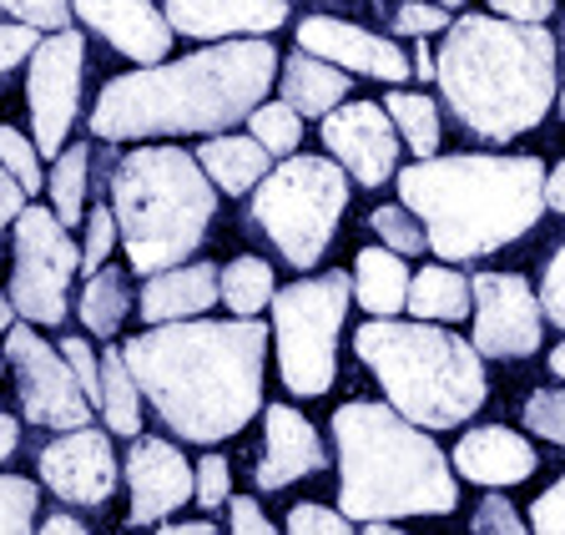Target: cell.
<instances>
[{
  "instance_id": "obj_1",
  "label": "cell",
  "mask_w": 565,
  "mask_h": 535,
  "mask_svg": "<svg viewBox=\"0 0 565 535\" xmlns=\"http://www.w3.org/2000/svg\"><path fill=\"white\" fill-rule=\"evenodd\" d=\"M141 399L177 440L217 445L263 409L268 329L258 319H172L121 344Z\"/></svg>"
},
{
  "instance_id": "obj_2",
  "label": "cell",
  "mask_w": 565,
  "mask_h": 535,
  "mask_svg": "<svg viewBox=\"0 0 565 535\" xmlns=\"http://www.w3.org/2000/svg\"><path fill=\"white\" fill-rule=\"evenodd\" d=\"M273 72L278 51L258 36H227L182 61H152L102 86L92 131L102 142L227 131L268 96Z\"/></svg>"
},
{
  "instance_id": "obj_3",
  "label": "cell",
  "mask_w": 565,
  "mask_h": 535,
  "mask_svg": "<svg viewBox=\"0 0 565 535\" xmlns=\"http://www.w3.org/2000/svg\"><path fill=\"white\" fill-rule=\"evenodd\" d=\"M399 203L424 223V238L439 263H475L525 238L545 213V162L541 157H419L404 167Z\"/></svg>"
},
{
  "instance_id": "obj_4",
  "label": "cell",
  "mask_w": 565,
  "mask_h": 535,
  "mask_svg": "<svg viewBox=\"0 0 565 535\" xmlns=\"http://www.w3.org/2000/svg\"><path fill=\"white\" fill-rule=\"evenodd\" d=\"M439 92L459 127L480 142H515L555 107V36L535 21L459 15L445 25Z\"/></svg>"
},
{
  "instance_id": "obj_5",
  "label": "cell",
  "mask_w": 565,
  "mask_h": 535,
  "mask_svg": "<svg viewBox=\"0 0 565 535\" xmlns=\"http://www.w3.org/2000/svg\"><path fill=\"white\" fill-rule=\"evenodd\" d=\"M333 445H339V511L353 525L449 515L459 505L445 450L394 405H369V399L343 405L333 415Z\"/></svg>"
},
{
  "instance_id": "obj_6",
  "label": "cell",
  "mask_w": 565,
  "mask_h": 535,
  "mask_svg": "<svg viewBox=\"0 0 565 535\" xmlns=\"http://www.w3.org/2000/svg\"><path fill=\"white\" fill-rule=\"evenodd\" d=\"M217 192L202 162L182 147H137L111 172V217L137 274L188 263L207 238Z\"/></svg>"
},
{
  "instance_id": "obj_7",
  "label": "cell",
  "mask_w": 565,
  "mask_h": 535,
  "mask_svg": "<svg viewBox=\"0 0 565 535\" xmlns=\"http://www.w3.org/2000/svg\"><path fill=\"white\" fill-rule=\"evenodd\" d=\"M353 349L384 384L388 405L424 429L465 425L490 394L480 349L449 329H435L429 319L394 323L374 313L353 333Z\"/></svg>"
},
{
  "instance_id": "obj_8",
  "label": "cell",
  "mask_w": 565,
  "mask_h": 535,
  "mask_svg": "<svg viewBox=\"0 0 565 535\" xmlns=\"http://www.w3.org/2000/svg\"><path fill=\"white\" fill-rule=\"evenodd\" d=\"M349 207V172L333 157H294L268 167L253 188V223L294 268H313L329 253L339 217Z\"/></svg>"
},
{
  "instance_id": "obj_9",
  "label": "cell",
  "mask_w": 565,
  "mask_h": 535,
  "mask_svg": "<svg viewBox=\"0 0 565 535\" xmlns=\"http://www.w3.org/2000/svg\"><path fill=\"white\" fill-rule=\"evenodd\" d=\"M353 303V278L349 274H323L303 278V283L273 288V339H278V370L282 384L298 399H318L333 389L339 374V333Z\"/></svg>"
},
{
  "instance_id": "obj_10",
  "label": "cell",
  "mask_w": 565,
  "mask_h": 535,
  "mask_svg": "<svg viewBox=\"0 0 565 535\" xmlns=\"http://www.w3.org/2000/svg\"><path fill=\"white\" fill-rule=\"evenodd\" d=\"M15 274H11V303L31 323L51 329L66 319V288L82 268V248L71 243L66 223L51 207H21L15 217Z\"/></svg>"
},
{
  "instance_id": "obj_11",
  "label": "cell",
  "mask_w": 565,
  "mask_h": 535,
  "mask_svg": "<svg viewBox=\"0 0 565 535\" xmlns=\"http://www.w3.org/2000/svg\"><path fill=\"white\" fill-rule=\"evenodd\" d=\"M6 364H11V374H15L21 409L31 425H46V429L92 425L96 405L86 399L82 379L71 374L61 349L41 344V333H35L31 323H11V329H6Z\"/></svg>"
},
{
  "instance_id": "obj_12",
  "label": "cell",
  "mask_w": 565,
  "mask_h": 535,
  "mask_svg": "<svg viewBox=\"0 0 565 535\" xmlns=\"http://www.w3.org/2000/svg\"><path fill=\"white\" fill-rule=\"evenodd\" d=\"M82 72H86V41L82 31H51L41 46L31 51V131H35V152L41 157H61L76 107H82Z\"/></svg>"
},
{
  "instance_id": "obj_13",
  "label": "cell",
  "mask_w": 565,
  "mask_h": 535,
  "mask_svg": "<svg viewBox=\"0 0 565 535\" xmlns=\"http://www.w3.org/2000/svg\"><path fill=\"white\" fill-rule=\"evenodd\" d=\"M475 339L484 359H530L541 349V293L520 274H475Z\"/></svg>"
},
{
  "instance_id": "obj_14",
  "label": "cell",
  "mask_w": 565,
  "mask_h": 535,
  "mask_svg": "<svg viewBox=\"0 0 565 535\" xmlns=\"http://www.w3.org/2000/svg\"><path fill=\"white\" fill-rule=\"evenodd\" d=\"M329 157L349 172V182L384 188L399 172V127L374 101H339L333 111L318 117Z\"/></svg>"
},
{
  "instance_id": "obj_15",
  "label": "cell",
  "mask_w": 565,
  "mask_h": 535,
  "mask_svg": "<svg viewBox=\"0 0 565 535\" xmlns=\"http://www.w3.org/2000/svg\"><path fill=\"white\" fill-rule=\"evenodd\" d=\"M41 480L56 490L66 505H106L117 490V454L106 429H61V440L41 450Z\"/></svg>"
},
{
  "instance_id": "obj_16",
  "label": "cell",
  "mask_w": 565,
  "mask_h": 535,
  "mask_svg": "<svg viewBox=\"0 0 565 535\" xmlns=\"http://www.w3.org/2000/svg\"><path fill=\"white\" fill-rule=\"evenodd\" d=\"M131 525H162L192 500V460L167 440H137L127 454Z\"/></svg>"
},
{
  "instance_id": "obj_17",
  "label": "cell",
  "mask_w": 565,
  "mask_h": 535,
  "mask_svg": "<svg viewBox=\"0 0 565 535\" xmlns=\"http://www.w3.org/2000/svg\"><path fill=\"white\" fill-rule=\"evenodd\" d=\"M298 46L333 61V66H343V72L374 76V82L399 86L404 76H414V66L404 61V51L394 46V41L374 36V31H364V25H353V21H333V15H308V21H298Z\"/></svg>"
},
{
  "instance_id": "obj_18",
  "label": "cell",
  "mask_w": 565,
  "mask_h": 535,
  "mask_svg": "<svg viewBox=\"0 0 565 535\" xmlns=\"http://www.w3.org/2000/svg\"><path fill=\"white\" fill-rule=\"evenodd\" d=\"M71 15L82 25H92L102 41L121 51V56L152 66V61H167L172 51V21L157 11L152 0H71Z\"/></svg>"
},
{
  "instance_id": "obj_19",
  "label": "cell",
  "mask_w": 565,
  "mask_h": 535,
  "mask_svg": "<svg viewBox=\"0 0 565 535\" xmlns=\"http://www.w3.org/2000/svg\"><path fill=\"white\" fill-rule=\"evenodd\" d=\"M167 21L192 41L268 36L288 21V0H167Z\"/></svg>"
},
{
  "instance_id": "obj_20",
  "label": "cell",
  "mask_w": 565,
  "mask_h": 535,
  "mask_svg": "<svg viewBox=\"0 0 565 535\" xmlns=\"http://www.w3.org/2000/svg\"><path fill=\"white\" fill-rule=\"evenodd\" d=\"M268 440H263V460H258V485L263 490H282L294 480L323 470V440L298 409L288 405H268L263 409Z\"/></svg>"
},
{
  "instance_id": "obj_21",
  "label": "cell",
  "mask_w": 565,
  "mask_h": 535,
  "mask_svg": "<svg viewBox=\"0 0 565 535\" xmlns=\"http://www.w3.org/2000/svg\"><path fill=\"white\" fill-rule=\"evenodd\" d=\"M449 464H455L465 480H475V485L500 490V485L530 480L541 460H535V450L525 445V435H515V429H505V425H484V429H470V435L455 445Z\"/></svg>"
},
{
  "instance_id": "obj_22",
  "label": "cell",
  "mask_w": 565,
  "mask_h": 535,
  "mask_svg": "<svg viewBox=\"0 0 565 535\" xmlns=\"http://www.w3.org/2000/svg\"><path fill=\"white\" fill-rule=\"evenodd\" d=\"M217 298V268L212 263H172L162 274H147L141 288V319L147 323H172V319H198Z\"/></svg>"
},
{
  "instance_id": "obj_23",
  "label": "cell",
  "mask_w": 565,
  "mask_h": 535,
  "mask_svg": "<svg viewBox=\"0 0 565 535\" xmlns=\"http://www.w3.org/2000/svg\"><path fill=\"white\" fill-rule=\"evenodd\" d=\"M282 101L298 117H323L339 101H349V72L298 46L294 56H282Z\"/></svg>"
},
{
  "instance_id": "obj_24",
  "label": "cell",
  "mask_w": 565,
  "mask_h": 535,
  "mask_svg": "<svg viewBox=\"0 0 565 535\" xmlns=\"http://www.w3.org/2000/svg\"><path fill=\"white\" fill-rule=\"evenodd\" d=\"M198 162H202V172L212 178V188L243 197V192H253L263 178H268L273 152L253 137V131H247V137H227V131H217L212 142L198 147Z\"/></svg>"
},
{
  "instance_id": "obj_25",
  "label": "cell",
  "mask_w": 565,
  "mask_h": 535,
  "mask_svg": "<svg viewBox=\"0 0 565 535\" xmlns=\"http://www.w3.org/2000/svg\"><path fill=\"white\" fill-rule=\"evenodd\" d=\"M353 298L379 319H394L409 298V263L394 248H364L353 258Z\"/></svg>"
},
{
  "instance_id": "obj_26",
  "label": "cell",
  "mask_w": 565,
  "mask_h": 535,
  "mask_svg": "<svg viewBox=\"0 0 565 535\" xmlns=\"http://www.w3.org/2000/svg\"><path fill=\"white\" fill-rule=\"evenodd\" d=\"M404 309L414 319H429V323H455L475 309V293H470V278L455 274V268H424V274H409V298Z\"/></svg>"
},
{
  "instance_id": "obj_27",
  "label": "cell",
  "mask_w": 565,
  "mask_h": 535,
  "mask_svg": "<svg viewBox=\"0 0 565 535\" xmlns=\"http://www.w3.org/2000/svg\"><path fill=\"white\" fill-rule=\"evenodd\" d=\"M96 415L106 419L111 435H141V384L131 379V364L121 349H106L102 354V399H96Z\"/></svg>"
},
{
  "instance_id": "obj_28",
  "label": "cell",
  "mask_w": 565,
  "mask_h": 535,
  "mask_svg": "<svg viewBox=\"0 0 565 535\" xmlns=\"http://www.w3.org/2000/svg\"><path fill=\"white\" fill-rule=\"evenodd\" d=\"M127 313H131V288H127V274H121V268H96V274H86L82 323L96 333V339H111Z\"/></svg>"
},
{
  "instance_id": "obj_29",
  "label": "cell",
  "mask_w": 565,
  "mask_h": 535,
  "mask_svg": "<svg viewBox=\"0 0 565 535\" xmlns=\"http://www.w3.org/2000/svg\"><path fill=\"white\" fill-rule=\"evenodd\" d=\"M273 288H278V278H273V268L263 258H233L217 274V298H223L237 319H258L273 303Z\"/></svg>"
},
{
  "instance_id": "obj_30",
  "label": "cell",
  "mask_w": 565,
  "mask_h": 535,
  "mask_svg": "<svg viewBox=\"0 0 565 535\" xmlns=\"http://www.w3.org/2000/svg\"><path fill=\"white\" fill-rule=\"evenodd\" d=\"M388 101V117H394V127H399V137L409 142L414 157H435L439 152V101L424 92H394L384 96Z\"/></svg>"
},
{
  "instance_id": "obj_31",
  "label": "cell",
  "mask_w": 565,
  "mask_h": 535,
  "mask_svg": "<svg viewBox=\"0 0 565 535\" xmlns=\"http://www.w3.org/2000/svg\"><path fill=\"white\" fill-rule=\"evenodd\" d=\"M86 172H92V152L82 147H66L51 167V213L61 217L66 227H82L86 213Z\"/></svg>"
},
{
  "instance_id": "obj_32",
  "label": "cell",
  "mask_w": 565,
  "mask_h": 535,
  "mask_svg": "<svg viewBox=\"0 0 565 535\" xmlns=\"http://www.w3.org/2000/svg\"><path fill=\"white\" fill-rule=\"evenodd\" d=\"M247 131H253L273 157H288L303 142V117H298L288 101H258V107L247 111Z\"/></svg>"
},
{
  "instance_id": "obj_33",
  "label": "cell",
  "mask_w": 565,
  "mask_h": 535,
  "mask_svg": "<svg viewBox=\"0 0 565 535\" xmlns=\"http://www.w3.org/2000/svg\"><path fill=\"white\" fill-rule=\"evenodd\" d=\"M369 227H374L379 238H384V248L404 253V258H414V253L429 248V238H424V223L409 213V207H374V217H369Z\"/></svg>"
},
{
  "instance_id": "obj_34",
  "label": "cell",
  "mask_w": 565,
  "mask_h": 535,
  "mask_svg": "<svg viewBox=\"0 0 565 535\" xmlns=\"http://www.w3.org/2000/svg\"><path fill=\"white\" fill-rule=\"evenodd\" d=\"M35 525V485L25 475H0V535H25Z\"/></svg>"
},
{
  "instance_id": "obj_35",
  "label": "cell",
  "mask_w": 565,
  "mask_h": 535,
  "mask_svg": "<svg viewBox=\"0 0 565 535\" xmlns=\"http://www.w3.org/2000/svg\"><path fill=\"white\" fill-rule=\"evenodd\" d=\"M525 429H535L541 440L561 445L565 450V389H535L525 399Z\"/></svg>"
},
{
  "instance_id": "obj_36",
  "label": "cell",
  "mask_w": 565,
  "mask_h": 535,
  "mask_svg": "<svg viewBox=\"0 0 565 535\" xmlns=\"http://www.w3.org/2000/svg\"><path fill=\"white\" fill-rule=\"evenodd\" d=\"M227 495H233V464L223 454H202V464L192 470V500L202 511H217L227 505Z\"/></svg>"
},
{
  "instance_id": "obj_37",
  "label": "cell",
  "mask_w": 565,
  "mask_h": 535,
  "mask_svg": "<svg viewBox=\"0 0 565 535\" xmlns=\"http://www.w3.org/2000/svg\"><path fill=\"white\" fill-rule=\"evenodd\" d=\"M0 162L11 167L25 192H41V152H35V142H25L15 127H0Z\"/></svg>"
},
{
  "instance_id": "obj_38",
  "label": "cell",
  "mask_w": 565,
  "mask_h": 535,
  "mask_svg": "<svg viewBox=\"0 0 565 535\" xmlns=\"http://www.w3.org/2000/svg\"><path fill=\"white\" fill-rule=\"evenodd\" d=\"M117 217H111V207H92L86 213V248H82V274H96L106 258H111V248H117Z\"/></svg>"
},
{
  "instance_id": "obj_39",
  "label": "cell",
  "mask_w": 565,
  "mask_h": 535,
  "mask_svg": "<svg viewBox=\"0 0 565 535\" xmlns=\"http://www.w3.org/2000/svg\"><path fill=\"white\" fill-rule=\"evenodd\" d=\"M288 531L294 535H349V531H359V525H353L343 511H329V505H318V500H303V505L288 511Z\"/></svg>"
},
{
  "instance_id": "obj_40",
  "label": "cell",
  "mask_w": 565,
  "mask_h": 535,
  "mask_svg": "<svg viewBox=\"0 0 565 535\" xmlns=\"http://www.w3.org/2000/svg\"><path fill=\"white\" fill-rule=\"evenodd\" d=\"M449 6H429V0H404L399 11H394V31L399 36H435V31H445L449 25Z\"/></svg>"
},
{
  "instance_id": "obj_41",
  "label": "cell",
  "mask_w": 565,
  "mask_h": 535,
  "mask_svg": "<svg viewBox=\"0 0 565 535\" xmlns=\"http://www.w3.org/2000/svg\"><path fill=\"white\" fill-rule=\"evenodd\" d=\"M35 46H41V25H31V21H0V76L15 72L21 61H31Z\"/></svg>"
},
{
  "instance_id": "obj_42",
  "label": "cell",
  "mask_w": 565,
  "mask_h": 535,
  "mask_svg": "<svg viewBox=\"0 0 565 535\" xmlns=\"http://www.w3.org/2000/svg\"><path fill=\"white\" fill-rule=\"evenodd\" d=\"M0 11H11L15 21L41 25V31H61V25H71V0H0Z\"/></svg>"
},
{
  "instance_id": "obj_43",
  "label": "cell",
  "mask_w": 565,
  "mask_h": 535,
  "mask_svg": "<svg viewBox=\"0 0 565 535\" xmlns=\"http://www.w3.org/2000/svg\"><path fill=\"white\" fill-rule=\"evenodd\" d=\"M475 531L480 535H520L525 531V521H520V511L510 505L505 495H484L480 511H475Z\"/></svg>"
},
{
  "instance_id": "obj_44",
  "label": "cell",
  "mask_w": 565,
  "mask_h": 535,
  "mask_svg": "<svg viewBox=\"0 0 565 535\" xmlns=\"http://www.w3.org/2000/svg\"><path fill=\"white\" fill-rule=\"evenodd\" d=\"M61 354H66V364H71V374L82 379V389H86V399H102V359L92 354V344H82V339H61Z\"/></svg>"
},
{
  "instance_id": "obj_45",
  "label": "cell",
  "mask_w": 565,
  "mask_h": 535,
  "mask_svg": "<svg viewBox=\"0 0 565 535\" xmlns=\"http://www.w3.org/2000/svg\"><path fill=\"white\" fill-rule=\"evenodd\" d=\"M541 313L565 329V248H555V258L545 263V278H541Z\"/></svg>"
},
{
  "instance_id": "obj_46",
  "label": "cell",
  "mask_w": 565,
  "mask_h": 535,
  "mask_svg": "<svg viewBox=\"0 0 565 535\" xmlns=\"http://www.w3.org/2000/svg\"><path fill=\"white\" fill-rule=\"evenodd\" d=\"M530 525L545 535H565V475L555 480L551 490H545L535 505H530Z\"/></svg>"
},
{
  "instance_id": "obj_47",
  "label": "cell",
  "mask_w": 565,
  "mask_h": 535,
  "mask_svg": "<svg viewBox=\"0 0 565 535\" xmlns=\"http://www.w3.org/2000/svg\"><path fill=\"white\" fill-rule=\"evenodd\" d=\"M227 511H233L237 535H273V521L258 511V500L253 495H227Z\"/></svg>"
},
{
  "instance_id": "obj_48",
  "label": "cell",
  "mask_w": 565,
  "mask_h": 535,
  "mask_svg": "<svg viewBox=\"0 0 565 535\" xmlns=\"http://www.w3.org/2000/svg\"><path fill=\"white\" fill-rule=\"evenodd\" d=\"M494 15H505V21H551V11H555V0H484Z\"/></svg>"
},
{
  "instance_id": "obj_49",
  "label": "cell",
  "mask_w": 565,
  "mask_h": 535,
  "mask_svg": "<svg viewBox=\"0 0 565 535\" xmlns=\"http://www.w3.org/2000/svg\"><path fill=\"white\" fill-rule=\"evenodd\" d=\"M25 197H31V192H25L21 182H15V172H11V167L0 162V227H11L15 217H21Z\"/></svg>"
},
{
  "instance_id": "obj_50",
  "label": "cell",
  "mask_w": 565,
  "mask_h": 535,
  "mask_svg": "<svg viewBox=\"0 0 565 535\" xmlns=\"http://www.w3.org/2000/svg\"><path fill=\"white\" fill-rule=\"evenodd\" d=\"M545 207H555V213H565V157L555 172H545Z\"/></svg>"
},
{
  "instance_id": "obj_51",
  "label": "cell",
  "mask_w": 565,
  "mask_h": 535,
  "mask_svg": "<svg viewBox=\"0 0 565 535\" xmlns=\"http://www.w3.org/2000/svg\"><path fill=\"white\" fill-rule=\"evenodd\" d=\"M414 76H419V82H435V72H439V61H435V51L424 46V36H419V46H414Z\"/></svg>"
},
{
  "instance_id": "obj_52",
  "label": "cell",
  "mask_w": 565,
  "mask_h": 535,
  "mask_svg": "<svg viewBox=\"0 0 565 535\" xmlns=\"http://www.w3.org/2000/svg\"><path fill=\"white\" fill-rule=\"evenodd\" d=\"M15 445H21V425L11 415H0V460H11Z\"/></svg>"
},
{
  "instance_id": "obj_53",
  "label": "cell",
  "mask_w": 565,
  "mask_h": 535,
  "mask_svg": "<svg viewBox=\"0 0 565 535\" xmlns=\"http://www.w3.org/2000/svg\"><path fill=\"white\" fill-rule=\"evenodd\" d=\"M162 531H182V535H212V521L202 511V521H162Z\"/></svg>"
},
{
  "instance_id": "obj_54",
  "label": "cell",
  "mask_w": 565,
  "mask_h": 535,
  "mask_svg": "<svg viewBox=\"0 0 565 535\" xmlns=\"http://www.w3.org/2000/svg\"><path fill=\"white\" fill-rule=\"evenodd\" d=\"M41 531H51V535H76V531H82V521H76V515H51V521H41Z\"/></svg>"
},
{
  "instance_id": "obj_55",
  "label": "cell",
  "mask_w": 565,
  "mask_h": 535,
  "mask_svg": "<svg viewBox=\"0 0 565 535\" xmlns=\"http://www.w3.org/2000/svg\"><path fill=\"white\" fill-rule=\"evenodd\" d=\"M15 323V303H11V288H0V329Z\"/></svg>"
},
{
  "instance_id": "obj_56",
  "label": "cell",
  "mask_w": 565,
  "mask_h": 535,
  "mask_svg": "<svg viewBox=\"0 0 565 535\" xmlns=\"http://www.w3.org/2000/svg\"><path fill=\"white\" fill-rule=\"evenodd\" d=\"M551 374L565 384V339H561V344H555V354H551Z\"/></svg>"
},
{
  "instance_id": "obj_57",
  "label": "cell",
  "mask_w": 565,
  "mask_h": 535,
  "mask_svg": "<svg viewBox=\"0 0 565 535\" xmlns=\"http://www.w3.org/2000/svg\"><path fill=\"white\" fill-rule=\"evenodd\" d=\"M555 111H561V117H565V86H561V92H555Z\"/></svg>"
},
{
  "instance_id": "obj_58",
  "label": "cell",
  "mask_w": 565,
  "mask_h": 535,
  "mask_svg": "<svg viewBox=\"0 0 565 535\" xmlns=\"http://www.w3.org/2000/svg\"><path fill=\"white\" fill-rule=\"evenodd\" d=\"M439 6H449V11H455V6H465V0H439Z\"/></svg>"
}]
</instances>
